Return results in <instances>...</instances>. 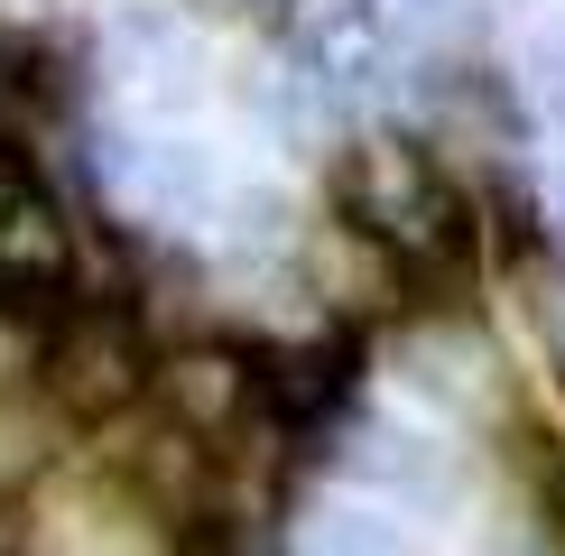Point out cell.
Returning <instances> with one entry per match:
<instances>
[{
    "label": "cell",
    "instance_id": "6da1fadb",
    "mask_svg": "<svg viewBox=\"0 0 565 556\" xmlns=\"http://www.w3.org/2000/svg\"><path fill=\"white\" fill-rule=\"evenodd\" d=\"M334 223H352L398 269L408 316H445L455 288H473L491 260L482 195L436 158L417 130H362L334 149Z\"/></svg>",
    "mask_w": 565,
    "mask_h": 556
},
{
    "label": "cell",
    "instance_id": "7a4b0ae2",
    "mask_svg": "<svg viewBox=\"0 0 565 556\" xmlns=\"http://www.w3.org/2000/svg\"><path fill=\"white\" fill-rule=\"evenodd\" d=\"M149 324L130 297H56L46 316V362H38V399L65 427H121L149 399Z\"/></svg>",
    "mask_w": 565,
    "mask_h": 556
},
{
    "label": "cell",
    "instance_id": "3957f363",
    "mask_svg": "<svg viewBox=\"0 0 565 556\" xmlns=\"http://www.w3.org/2000/svg\"><path fill=\"white\" fill-rule=\"evenodd\" d=\"M139 417H158L168 436L204 446L223 473H242V463H250V436L288 446V436L269 427V408H260V362H250V343H232V334L158 343V353H149V399H139ZM288 455H297V446H288Z\"/></svg>",
    "mask_w": 565,
    "mask_h": 556
},
{
    "label": "cell",
    "instance_id": "277c9868",
    "mask_svg": "<svg viewBox=\"0 0 565 556\" xmlns=\"http://www.w3.org/2000/svg\"><path fill=\"white\" fill-rule=\"evenodd\" d=\"M93 177H103V195L121 204V214L158 223V232L214 223V204L232 185L223 158L204 149L195 130H130V121H111L103 139H93Z\"/></svg>",
    "mask_w": 565,
    "mask_h": 556
},
{
    "label": "cell",
    "instance_id": "5b68a950",
    "mask_svg": "<svg viewBox=\"0 0 565 556\" xmlns=\"http://www.w3.org/2000/svg\"><path fill=\"white\" fill-rule=\"evenodd\" d=\"M103 65H111V103L130 130H177L204 103V38L185 29L168 0H130L103 29Z\"/></svg>",
    "mask_w": 565,
    "mask_h": 556
},
{
    "label": "cell",
    "instance_id": "8992f818",
    "mask_svg": "<svg viewBox=\"0 0 565 556\" xmlns=\"http://www.w3.org/2000/svg\"><path fill=\"white\" fill-rule=\"evenodd\" d=\"M390 381L408 389L427 417H445V427H501V417H510L501 353H491L463 316H398Z\"/></svg>",
    "mask_w": 565,
    "mask_h": 556
},
{
    "label": "cell",
    "instance_id": "52a82bcc",
    "mask_svg": "<svg viewBox=\"0 0 565 556\" xmlns=\"http://www.w3.org/2000/svg\"><path fill=\"white\" fill-rule=\"evenodd\" d=\"M343 473H352V492L381 501L390 520H445V510H463V492H473L463 446L445 427H408V417H371V427H352Z\"/></svg>",
    "mask_w": 565,
    "mask_h": 556
},
{
    "label": "cell",
    "instance_id": "ba28073f",
    "mask_svg": "<svg viewBox=\"0 0 565 556\" xmlns=\"http://www.w3.org/2000/svg\"><path fill=\"white\" fill-rule=\"evenodd\" d=\"M84 278V223L56 185L38 177V158L0 149V288L10 297H75Z\"/></svg>",
    "mask_w": 565,
    "mask_h": 556
},
{
    "label": "cell",
    "instance_id": "9c48e42d",
    "mask_svg": "<svg viewBox=\"0 0 565 556\" xmlns=\"http://www.w3.org/2000/svg\"><path fill=\"white\" fill-rule=\"evenodd\" d=\"M269 29H278V56H288L297 75H316L334 93L381 84L390 56H398L390 0H269Z\"/></svg>",
    "mask_w": 565,
    "mask_h": 556
},
{
    "label": "cell",
    "instance_id": "30bf717a",
    "mask_svg": "<svg viewBox=\"0 0 565 556\" xmlns=\"http://www.w3.org/2000/svg\"><path fill=\"white\" fill-rule=\"evenodd\" d=\"M501 214H510V223H501V242H491V260H501L510 297H520L529 343L547 353L556 389H565V250H547V223H529V204H520V195H510Z\"/></svg>",
    "mask_w": 565,
    "mask_h": 556
},
{
    "label": "cell",
    "instance_id": "8fae6325",
    "mask_svg": "<svg viewBox=\"0 0 565 556\" xmlns=\"http://www.w3.org/2000/svg\"><path fill=\"white\" fill-rule=\"evenodd\" d=\"M297 204L278 195V185H223V204H214V242L232 250V260H250V269H288V250H297Z\"/></svg>",
    "mask_w": 565,
    "mask_h": 556
},
{
    "label": "cell",
    "instance_id": "7c38bea8",
    "mask_svg": "<svg viewBox=\"0 0 565 556\" xmlns=\"http://www.w3.org/2000/svg\"><path fill=\"white\" fill-rule=\"evenodd\" d=\"M168 556H297L288 547V528L269 520V501H204V510H185V520L168 528Z\"/></svg>",
    "mask_w": 565,
    "mask_h": 556
},
{
    "label": "cell",
    "instance_id": "4fadbf2b",
    "mask_svg": "<svg viewBox=\"0 0 565 556\" xmlns=\"http://www.w3.org/2000/svg\"><path fill=\"white\" fill-rule=\"evenodd\" d=\"M260 111H269V130L278 139H297V149H324L343 121V93L334 84H316V75H297V65H278V75L260 84Z\"/></svg>",
    "mask_w": 565,
    "mask_h": 556
},
{
    "label": "cell",
    "instance_id": "5bb4252c",
    "mask_svg": "<svg viewBox=\"0 0 565 556\" xmlns=\"http://www.w3.org/2000/svg\"><path fill=\"white\" fill-rule=\"evenodd\" d=\"M306 556H408V528L381 501H334L306 520Z\"/></svg>",
    "mask_w": 565,
    "mask_h": 556
},
{
    "label": "cell",
    "instance_id": "9a60e30c",
    "mask_svg": "<svg viewBox=\"0 0 565 556\" xmlns=\"http://www.w3.org/2000/svg\"><path fill=\"white\" fill-rule=\"evenodd\" d=\"M46 316H56L46 297H10V288H0V408L38 389V362H46Z\"/></svg>",
    "mask_w": 565,
    "mask_h": 556
},
{
    "label": "cell",
    "instance_id": "2e32d148",
    "mask_svg": "<svg viewBox=\"0 0 565 556\" xmlns=\"http://www.w3.org/2000/svg\"><path fill=\"white\" fill-rule=\"evenodd\" d=\"M529 93H537V103H547L556 121H565V29H547V38L529 46Z\"/></svg>",
    "mask_w": 565,
    "mask_h": 556
},
{
    "label": "cell",
    "instance_id": "e0dca14e",
    "mask_svg": "<svg viewBox=\"0 0 565 556\" xmlns=\"http://www.w3.org/2000/svg\"><path fill=\"white\" fill-rule=\"evenodd\" d=\"M398 10H408V19H455L463 0H398Z\"/></svg>",
    "mask_w": 565,
    "mask_h": 556
},
{
    "label": "cell",
    "instance_id": "ac0fdd59",
    "mask_svg": "<svg viewBox=\"0 0 565 556\" xmlns=\"http://www.w3.org/2000/svg\"><path fill=\"white\" fill-rule=\"evenodd\" d=\"M501 556H565L556 538H520V547H501Z\"/></svg>",
    "mask_w": 565,
    "mask_h": 556
},
{
    "label": "cell",
    "instance_id": "d6986e66",
    "mask_svg": "<svg viewBox=\"0 0 565 556\" xmlns=\"http://www.w3.org/2000/svg\"><path fill=\"white\" fill-rule=\"evenodd\" d=\"M547 195H556V214H565V149H556V177H547Z\"/></svg>",
    "mask_w": 565,
    "mask_h": 556
},
{
    "label": "cell",
    "instance_id": "ffe728a7",
    "mask_svg": "<svg viewBox=\"0 0 565 556\" xmlns=\"http://www.w3.org/2000/svg\"><path fill=\"white\" fill-rule=\"evenodd\" d=\"M0 556H10V547H0Z\"/></svg>",
    "mask_w": 565,
    "mask_h": 556
}]
</instances>
